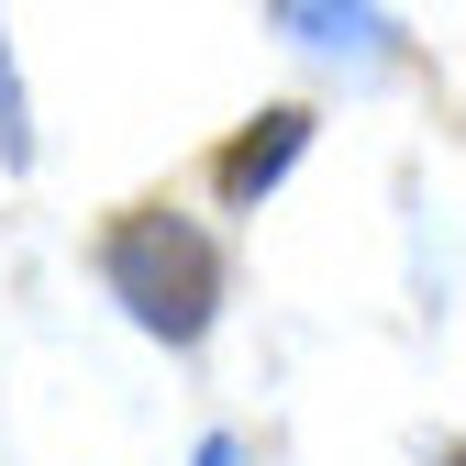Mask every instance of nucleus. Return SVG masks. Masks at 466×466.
I'll return each mask as SVG.
<instances>
[{
	"label": "nucleus",
	"mask_w": 466,
	"mask_h": 466,
	"mask_svg": "<svg viewBox=\"0 0 466 466\" xmlns=\"http://www.w3.org/2000/svg\"><path fill=\"white\" fill-rule=\"evenodd\" d=\"M100 278L156 344H200L211 311H222V245L189 222V211H134L100 233Z\"/></svg>",
	"instance_id": "nucleus-1"
},
{
	"label": "nucleus",
	"mask_w": 466,
	"mask_h": 466,
	"mask_svg": "<svg viewBox=\"0 0 466 466\" xmlns=\"http://www.w3.org/2000/svg\"><path fill=\"white\" fill-rule=\"evenodd\" d=\"M300 145H311V111H267L256 134H233V145H222V167H211V178H222V200H233V211H245V200H267V189L289 178V156H300Z\"/></svg>",
	"instance_id": "nucleus-2"
},
{
	"label": "nucleus",
	"mask_w": 466,
	"mask_h": 466,
	"mask_svg": "<svg viewBox=\"0 0 466 466\" xmlns=\"http://www.w3.org/2000/svg\"><path fill=\"white\" fill-rule=\"evenodd\" d=\"M278 23L300 34V45H378V34H389L378 12H278Z\"/></svg>",
	"instance_id": "nucleus-3"
},
{
	"label": "nucleus",
	"mask_w": 466,
	"mask_h": 466,
	"mask_svg": "<svg viewBox=\"0 0 466 466\" xmlns=\"http://www.w3.org/2000/svg\"><path fill=\"white\" fill-rule=\"evenodd\" d=\"M0 167H34V111H23V78H12V45H0Z\"/></svg>",
	"instance_id": "nucleus-4"
}]
</instances>
